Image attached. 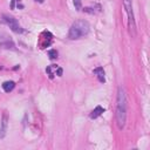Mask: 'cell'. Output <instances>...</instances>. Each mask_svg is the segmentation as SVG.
Instances as JSON below:
<instances>
[{"label": "cell", "instance_id": "obj_1", "mask_svg": "<svg viewBox=\"0 0 150 150\" xmlns=\"http://www.w3.org/2000/svg\"><path fill=\"white\" fill-rule=\"evenodd\" d=\"M127 120V97L125 93L121 87L117 92V104H116V121L120 129H123Z\"/></svg>", "mask_w": 150, "mask_h": 150}, {"label": "cell", "instance_id": "obj_2", "mask_svg": "<svg viewBox=\"0 0 150 150\" xmlns=\"http://www.w3.org/2000/svg\"><path fill=\"white\" fill-rule=\"evenodd\" d=\"M90 26L88 24V21L86 20H77L69 28V33H68V38L71 40H77L81 38L86 37L89 33Z\"/></svg>", "mask_w": 150, "mask_h": 150}, {"label": "cell", "instance_id": "obj_3", "mask_svg": "<svg viewBox=\"0 0 150 150\" xmlns=\"http://www.w3.org/2000/svg\"><path fill=\"white\" fill-rule=\"evenodd\" d=\"M123 5H124L125 12L128 15V24H129L130 33L133 37L136 35V24H135V17H134V11H133V0H123Z\"/></svg>", "mask_w": 150, "mask_h": 150}, {"label": "cell", "instance_id": "obj_4", "mask_svg": "<svg viewBox=\"0 0 150 150\" xmlns=\"http://www.w3.org/2000/svg\"><path fill=\"white\" fill-rule=\"evenodd\" d=\"M2 20H4V22L6 25L9 26V28L12 29L14 33H22L24 32L22 27L19 25L18 20L14 17H11L8 14H2Z\"/></svg>", "mask_w": 150, "mask_h": 150}, {"label": "cell", "instance_id": "obj_5", "mask_svg": "<svg viewBox=\"0 0 150 150\" xmlns=\"http://www.w3.org/2000/svg\"><path fill=\"white\" fill-rule=\"evenodd\" d=\"M103 112H104V108H102L101 106H97V107H96V108L94 109L92 112H90L89 117H90V118H96V117L101 116Z\"/></svg>", "mask_w": 150, "mask_h": 150}, {"label": "cell", "instance_id": "obj_6", "mask_svg": "<svg viewBox=\"0 0 150 150\" xmlns=\"http://www.w3.org/2000/svg\"><path fill=\"white\" fill-rule=\"evenodd\" d=\"M6 130H7V115L5 114L4 118H2V125H1V129H0V138L5 137Z\"/></svg>", "mask_w": 150, "mask_h": 150}, {"label": "cell", "instance_id": "obj_7", "mask_svg": "<svg viewBox=\"0 0 150 150\" xmlns=\"http://www.w3.org/2000/svg\"><path fill=\"white\" fill-rule=\"evenodd\" d=\"M14 87H15V83H14L13 81H6V82L2 83V89H4L6 93L12 92L13 89H14Z\"/></svg>", "mask_w": 150, "mask_h": 150}, {"label": "cell", "instance_id": "obj_8", "mask_svg": "<svg viewBox=\"0 0 150 150\" xmlns=\"http://www.w3.org/2000/svg\"><path fill=\"white\" fill-rule=\"evenodd\" d=\"M55 67H56V65H52V66H48L46 68V72L47 74L49 75V79H54V73H53V69H54Z\"/></svg>", "mask_w": 150, "mask_h": 150}, {"label": "cell", "instance_id": "obj_9", "mask_svg": "<svg viewBox=\"0 0 150 150\" xmlns=\"http://www.w3.org/2000/svg\"><path fill=\"white\" fill-rule=\"evenodd\" d=\"M48 55H49L50 60H55V59H58V52H56L55 49L48 50Z\"/></svg>", "mask_w": 150, "mask_h": 150}, {"label": "cell", "instance_id": "obj_10", "mask_svg": "<svg viewBox=\"0 0 150 150\" xmlns=\"http://www.w3.org/2000/svg\"><path fill=\"white\" fill-rule=\"evenodd\" d=\"M73 2H74V6L75 8L80 11L81 9V6H82V0H73Z\"/></svg>", "mask_w": 150, "mask_h": 150}, {"label": "cell", "instance_id": "obj_11", "mask_svg": "<svg viewBox=\"0 0 150 150\" xmlns=\"http://www.w3.org/2000/svg\"><path fill=\"white\" fill-rule=\"evenodd\" d=\"M93 73L96 75H100V74H104V71L102 67H97V68H95L94 71H93Z\"/></svg>", "mask_w": 150, "mask_h": 150}, {"label": "cell", "instance_id": "obj_12", "mask_svg": "<svg viewBox=\"0 0 150 150\" xmlns=\"http://www.w3.org/2000/svg\"><path fill=\"white\" fill-rule=\"evenodd\" d=\"M55 75H58V76H61L62 75V68H56V71H55Z\"/></svg>", "mask_w": 150, "mask_h": 150}, {"label": "cell", "instance_id": "obj_13", "mask_svg": "<svg viewBox=\"0 0 150 150\" xmlns=\"http://www.w3.org/2000/svg\"><path fill=\"white\" fill-rule=\"evenodd\" d=\"M99 76V80H100L101 82H104L106 80H104V74H100V75H97Z\"/></svg>", "mask_w": 150, "mask_h": 150}, {"label": "cell", "instance_id": "obj_14", "mask_svg": "<svg viewBox=\"0 0 150 150\" xmlns=\"http://www.w3.org/2000/svg\"><path fill=\"white\" fill-rule=\"evenodd\" d=\"M35 1H38V2H40V4H42V2H43V0H35Z\"/></svg>", "mask_w": 150, "mask_h": 150}, {"label": "cell", "instance_id": "obj_15", "mask_svg": "<svg viewBox=\"0 0 150 150\" xmlns=\"http://www.w3.org/2000/svg\"><path fill=\"white\" fill-rule=\"evenodd\" d=\"M14 1H18V2H20V1H21V0H14Z\"/></svg>", "mask_w": 150, "mask_h": 150}]
</instances>
